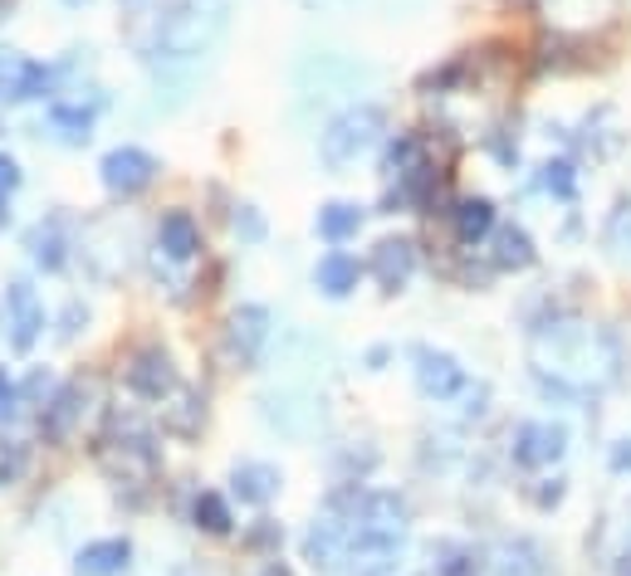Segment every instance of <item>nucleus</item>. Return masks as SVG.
Instances as JSON below:
<instances>
[{
  "label": "nucleus",
  "mask_w": 631,
  "mask_h": 576,
  "mask_svg": "<svg viewBox=\"0 0 631 576\" xmlns=\"http://www.w3.org/2000/svg\"><path fill=\"white\" fill-rule=\"evenodd\" d=\"M230 29V0H177L167 15L157 20V49L162 64H197L220 44V35Z\"/></svg>",
  "instance_id": "obj_1"
},
{
  "label": "nucleus",
  "mask_w": 631,
  "mask_h": 576,
  "mask_svg": "<svg viewBox=\"0 0 631 576\" xmlns=\"http://www.w3.org/2000/svg\"><path fill=\"white\" fill-rule=\"evenodd\" d=\"M377 137H382V107H373V103L343 107V113L318 132V156H324V166L343 171V166H353L363 152H373Z\"/></svg>",
  "instance_id": "obj_2"
},
{
  "label": "nucleus",
  "mask_w": 631,
  "mask_h": 576,
  "mask_svg": "<svg viewBox=\"0 0 631 576\" xmlns=\"http://www.w3.org/2000/svg\"><path fill=\"white\" fill-rule=\"evenodd\" d=\"M152 176H157V162H152L142 146H118V152L103 156V185H109L113 195H138V191H148Z\"/></svg>",
  "instance_id": "obj_3"
},
{
  "label": "nucleus",
  "mask_w": 631,
  "mask_h": 576,
  "mask_svg": "<svg viewBox=\"0 0 631 576\" xmlns=\"http://www.w3.org/2000/svg\"><path fill=\"white\" fill-rule=\"evenodd\" d=\"M5 328H11V342L21 351L35 347V337L45 332V303L25 279H15L11 289H5Z\"/></svg>",
  "instance_id": "obj_4"
},
{
  "label": "nucleus",
  "mask_w": 631,
  "mask_h": 576,
  "mask_svg": "<svg viewBox=\"0 0 631 576\" xmlns=\"http://www.w3.org/2000/svg\"><path fill=\"white\" fill-rule=\"evenodd\" d=\"M416 381H421L426 396L445 400V396H455V391L465 386V371L455 367L445 351H416Z\"/></svg>",
  "instance_id": "obj_5"
},
{
  "label": "nucleus",
  "mask_w": 631,
  "mask_h": 576,
  "mask_svg": "<svg viewBox=\"0 0 631 576\" xmlns=\"http://www.w3.org/2000/svg\"><path fill=\"white\" fill-rule=\"evenodd\" d=\"M265 342H269V312L265 308H240L236 318H230V351H236L240 361H255L260 351H265Z\"/></svg>",
  "instance_id": "obj_6"
},
{
  "label": "nucleus",
  "mask_w": 631,
  "mask_h": 576,
  "mask_svg": "<svg viewBox=\"0 0 631 576\" xmlns=\"http://www.w3.org/2000/svg\"><path fill=\"white\" fill-rule=\"evenodd\" d=\"M157 244H162L167 259H191V254L201 249L197 220H191L187 210H167V215H162V225H157Z\"/></svg>",
  "instance_id": "obj_7"
},
{
  "label": "nucleus",
  "mask_w": 631,
  "mask_h": 576,
  "mask_svg": "<svg viewBox=\"0 0 631 576\" xmlns=\"http://www.w3.org/2000/svg\"><path fill=\"white\" fill-rule=\"evenodd\" d=\"M128 556H132V547L123 542V537H109V542H89L79 552V576H118L123 566H128Z\"/></svg>",
  "instance_id": "obj_8"
},
{
  "label": "nucleus",
  "mask_w": 631,
  "mask_h": 576,
  "mask_svg": "<svg viewBox=\"0 0 631 576\" xmlns=\"http://www.w3.org/2000/svg\"><path fill=\"white\" fill-rule=\"evenodd\" d=\"M128 381H132V391H142V396L162 400V391H172V361H167V351L148 347L138 361H132Z\"/></svg>",
  "instance_id": "obj_9"
},
{
  "label": "nucleus",
  "mask_w": 631,
  "mask_h": 576,
  "mask_svg": "<svg viewBox=\"0 0 631 576\" xmlns=\"http://www.w3.org/2000/svg\"><path fill=\"white\" fill-rule=\"evenodd\" d=\"M563 455V430L558 425H523L519 445H514V459L519 464H548V459Z\"/></svg>",
  "instance_id": "obj_10"
},
{
  "label": "nucleus",
  "mask_w": 631,
  "mask_h": 576,
  "mask_svg": "<svg viewBox=\"0 0 631 576\" xmlns=\"http://www.w3.org/2000/svg\"><path fill=\"white\" fill-rule=\"evenodd\" d=\"M314 283L328 293V298H343V293L357 289V259L353 254H324L314 269Z\"/></svg>",
  "instance_id": "obj_11"
},
{
  "label": "nucleus",
  "mask_w": 631,
  "mask_h": 576,
  "mask_svg": "<svg viewBox=\"0 0 631 576\" xmlns=\"http://www.w3.org/2000/svg\"><path fill=\"white\" fill-rule=\"evenodd\" d=\"M412 264H416L412 240H382V244H377V254H373V269H377V279H382L387 289H396V283L412 273Z\"/></svg>",
  "instance_id": "obj_12"
},
{
  "label": "nucleus",
  "mask_w": 631,
  "mask_h": 576,
  "mask_svg": "<svg viewBox=\"0 0 631 576\" xmlns=\"http://www.w3.org/2000/svg\"><path fill=\"white\" fill-rule=\"evenodd\" d=\"M357 225H363V210H357V205L333 201V205H324V210H318V234H324L328 244L353 240V234H357Z\"/></svg>",
  "instance_id": "obj_13"
},
{
  "label": "nucleus",
  "mask_w": 631,
  "mask_h": 576,
  "mask_svg": "<svg viewBox=\"0 0 631 576\" xmlns=\"http://www.w3.org/2000/svg\"><path fill=\"white\" fill-rule=\"evenodd\" d=\"M275 488H279V469L275 464H240L236 469V494L245 498V503H265Z\"/></svg>",
  "instance_id": "obj_14"
},
{
  "label": "nucleus",
  "mask_w": 631,
  "mask_h": 576,
  "mask_svg": "<svg viewBox=\"0 0 631 576\" xmlns=\"http://www.w3.org/2000/svg\"><path fill=\"white\" fill-rule=\"evenodd\" d=\"M553 25H602L611 5H592V0H543Z\"/></svg>",
  "instance_id": "obj_15"
},
{
  "label": "nucleus",
  "mask_w": 631,
  "mask_h": 576,
  "mask_svg": "<svg viewBox=\"0 0 631 576\" xmlns=\"http://www.w3.org/2000/svg\"><path fill=\"white\" fill-rule=\"evenodd\" d=\"M455 225H460V240H480V234H490V225H494V205L490 201H465L460 215H455Z\"/></svg>",
  "instance_id": "obj_16"
},
{
  "label": "nucleus",
  "mask_w": 631,
  "mask_h": 576,
  "mask_svg": "<svg viewBox=\"0 0 631 576\" xmlns=\"http://www.w3.org/2000/svg\"><path fill=\"white\" fill-rule=\"evenodd\" d=\"M50 123L60 127L64 137H70V142H89V127H93V117L84 113V107H50Z\"/></svg>",
  "instance_id": "obj_17"
},
{
  "label": "nucleus",
  "mask_w": 631,
  "mask_h": 576,
  "mask_svg": "<svg viewBox=\"0 0 631 576\" xmlns=\"http://www.w3.org/2000/svg\"><path fill=\"white\" fill-rule=\"evenodd\" d=\"M30 254H35V259L45 264V269H60V264H64V244H60V230H54V225H50V230H45V225H40V230L30 234Z\"/></svg>",
  "instance_id": "obj_18"
},
{
  "label": "nucleus",
  "mask_w": 631,
  "mask_h": 576,
  "mask_svg": "<svg viewBox=\"0 0 631 576\" xmlns=\"http://www.w3.org/2000/svg\"><path fill=\"white\" fill-rule=\"evenodd\" d=\"M529 259H533L529 234H523V230H504L500 234V264H504V269H523Z\"/></svg>",
  "instance_id": "obj_19"
},
{
  "label": "nucleus",
  "mask_w": 631,
  "mask_h": 576,
  "mask_svg": "<svg viewBox=\"0 0 631 576\" xmlns=\"http://www.w3.org/2000/svg\"><path fill=\"white\" fill-rule=\"evenodd\" d=\"M197 523L206 527V533H226V527H230V508L220 503L216 494H201L197 498Z\"/></svg>",
  "instance_id": "obj_20"
},
{
  "label": "nucleus",
  "mask_w": 631,
  "mask_h": 576,
  "mask_svg": "<svg viewBox=\"0 0 631 576\" xmlns=\"http://www.w3.org/2000/svg\"><path fill=\"white\" fill-rule=\"evenodd\" d=\"M74 410H79V391H60V400H54V410H50V420H45V430H50L54 439H60V435H70Z\"/></svg>",
  "instance_id": "obj_21"
},
{
  "label": "nucleus",
  "mask_w": 631,
  "mask_h": 576,
  "mask_svg": "<svg viewBox=\"0 0 631 576\" xmlns=\"http://www.w3.org/2000/svg\"><path fill=\"white\" fill-rule=\"evenodd\" d=\"M611 249L621 254V259H631V205H621L617 215H611V230H607Z\"/></svg>",
  "instance_id": "obj_22"
},
{
  "label": "nucleus",
  "mask_w": 631,
  "mask_h": 576,
  "mask_svg": "<svg viewBox=\"0 0 631 576\" xmlns=\"http://www.w3.org/2000/svg\"><path fill=\"white\" fill-rule=\"evenodd\" d=\"M21 185V171H15V162L11 156H0V205L11 201V191Z\"/></svg>",
  "instance_id": "obj_23"
},
{
  "label": "nucleus",
  "mask_w": 631,
  "mask_h": 576,
  "mask_svg": "<svg viewBox=\"0 0 631 576\" xmlns=\"http://www.w3.org/2000/svg\"><path fill=\"white\" fill-rule=\"evenodd\" d=\"M543 185H548V191H558V195H568V191H572L568 166H563V162H553V166H548V176H543Z\"/></svg>",
  "instance_id": "obj_24"
},
{
  "label": "nucleus",
  "mask_w": 631,
  "mask_h": 576,
  "mask_svg": "<svg viewBox=\"0 0 631 576\" xmlns=\"http://www.w3.org/2000/svg\"><path fill=\"white\" fill-rule=\"evenodd\" d=\"M15 415V386L5 381V371H0V420H11Z\"/></svg>",
  "instance_id": "obj_25"
},
{
  "label": "nucleus",
  "mask_w": 631,
  "mask_h": 576,
  "mask_svg": "<svg viewBox=\"0 0 631 576\" xmlns=\"http://www.w3.org/2000/svg\"><path fill=\"white\" fill-rule=\"evenodd\" d=\"M236 230H245V234H250V240H255V234H260V220H255V215H250V210H245V215H240V220H236Z\"/></svg>",
  "instance_id": "obj_26"
},
{
  "label": "nucleus",
  "mask_w": 631,
  "mask_h": 576,
  "mask_svg": "<svg viewBox=\"0 0 631 576\" xmlns=\"http://www.w3.org/2000/svg\"><path fill=\"white\" fill-rule=\"evenodd\" d=\"M611 464H617V469H627V464H631V449H617V455H611Z\"/></svg>",
  "instance_id": "obj_27"
},
{
  "label": "nucleus",
  "mask_w": 631,
  "mask_h": 576,
  "mask_svg": "<svg viewBox=\"0 0 631 576\" xmlns=\"http://www.w3.org/2000/svg\"><path fill=\"white\" fill-rule=\"evenodd\" d=\"M445 576H470V566H451V572H445Z\"/></svg>",
  "instance_id": "obj_28"
},
{
  "label": "nucleus",
  "mask_w": 631,
  "mask_h": 576,
  "mask_svg": "<svg viewBox=\"0 0 631 576\" xmlns=\"http://www.w3.org/2000/svg\"><path fill=\"white\" fill-rule=\"evenodd\" d=\"M132 5H142V0H132Z\"/></svg>",
  "instance_id": "obj_29"
}]
</instances>
